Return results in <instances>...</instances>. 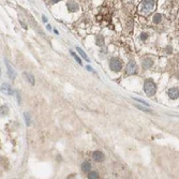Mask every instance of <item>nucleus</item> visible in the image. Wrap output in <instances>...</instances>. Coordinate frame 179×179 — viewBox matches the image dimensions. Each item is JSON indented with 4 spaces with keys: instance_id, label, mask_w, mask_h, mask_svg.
<instances>
[{
    "instance_id": "obj_22",
    "label": "nucleus",
    "mask_w": 179,
    "mask_h": 179,
    "mask_svg": "<svg viewBox=\"0 0 179 179\" xmlns=\"http://www.w3.org/2000/svg\"><path fill=\"white\" fill-rule=\"evenodd\" d=\"M53 1V3H56V2H58V1H60V0H52Z\"/></svg>"
},
{
    "instance_id": "obj_15",
    "label": "nucleus",
    "mask_w": 179,
    "mask_h": 179,
    "mask_svg": "<svg viewBox=\"0 0 179 179\" xmlns=\"http://www.w3.org/2000/svg\"><path fill=\"white\" fill-rule=\"evenodd\" d=\"M161 19H162V15L161 14H156L154 16V24H159L161 22Z\"/></svg>"
},
{
    "instance_id": "obj_19",
    "label": "nucleus",
    "mask_w": 179,
    "mask_h": 179,
    "mask_svg": "<svg viewBox=\"0 0 179 179\" xmlns=\"http://www.w3.org/2000/svg\"><path fill=\"white\" fill-rule=\"evenodd\" d=\"M97 44L98 45H101V46H103L104 42H103V39H102V37H98V41H97Z\"/></svg>"
},
{
    "instance_id": "obj_12",
    "label": "nucleus",
    "mask_w": 179,
    "mask_h": 179,
    "mask_svg": "<svg viewBox=\"0 0 179 179\" xmlns=\"http://www.w3.org/2000/svg\"><path fill=\"white\" fill-rule=\"evenodd\" d=\"M82 170H83V172H85V173H88V172H90V170H91L90 162H88V161L84 162V163L82 164Z\"/></svg>"
},
{
    "instance_id": "obj_4",
    "label": "nucleus",
    "mask_w": 179,
    "mask_h": 179,
    "mask_svg": "<svg viewBox=\"0 0 179 179\" xmlns=\"http://www.w3.org/2000/svg\"><path fill=\"white\" fill-rule=\"evenodd\" d=\"M126 73L128 75H133L136 73V63L135 61H130L126 68Z\"/></svg>"
},
{
    "instance_id": "obj_18",
    "label": "nucleus",
    "mask_w": 179,
    "mask_h": 179,
    "mask_svg": "<svg viewBox=\"0 0 179 179\" xmlns=\"http://www.w3.org/2000/svg\"><path fill=\"white\" fill-rule=\"evenodd\" d=\"M71 54H72V56L74 57V59H75L76 61H77V62L79 63V64H82V61H81V59L79 58V56H77V55H75V54L73 53V52H71Z\"/></svg>"
},
{
    "instance_id": "obj_13",
    "label": "nucleus",
    "mask_w": 179,
    "mask_h": 179,
    "mask_svg": "<svg viewBox=\"0 0 179 179\" xmlns=\"http://www.w3.org/2000/svg\"><path fill=\"white\" fill-rule=\"evenodd\" d=\"M76 50H77V52H79V55H81V56H82L83 58H84V59L86 60V61H89V58H88V57H87L86 53H85V52H84V50H82V48H79V47H76Z\"/></svg>"
},
{
    "instance_id": "obj_21",
    "label": "nucleus",
    "mask_w": 179,
    "mask_h": 179,
    "mask_svg": "<svg viewBox=\"0 0 179 179\" xmlns=\"http://www.w3.org/2000/svg\"><path fill=\"white\" fill-rule=\"evenodd\" d=\"M1 108H2V110H1V114H6V113H8V107H6V106H2Z\"/></svg>"
},
{
    "instance_id": "obj_6",
    "label": "nucleus",
    "mask_w": 179,
    "mask_h": 179,
    "mask_svg": "<svg viewBox=\"0 0 179 179\" xmlns=\"http://www.w3.org/2000/svg\"><path fill=\"white\" fill-rule=\"evenodd\" d=\"M0 91H2L3 93H6V94H14V92H15V91L12 90L11 86H10L9 84H6V83H4V84L1 85V87H0Z\"/></svg>"
},
{
    "instance_id": "obj_25",
    "label": "nucleus",
    "mask_w": 179,
    "mask_h": 179,
    "mask_svg": "<svg viewBox=\"0 0 179 179\" xmlns=\"http://www.w3.org/2000/svg\"><path fill=\"white\" fill-rule=\"evenodd\" d=\"M0 76H1V69H0Z\"/></svg>"
},
{
    "instance_id": "obj_3",
    "label": "nucleus",
    "mask_w": 179,
    "mask_h": 179,
    "mask_svg": "<svg viewBox=\"0 0 179 179\" xmlns=\"http://www.w3.org/2000/svg\"><path fill=\"white\" fill-rule=\"evenodd\" d=\"M110 68L114 72H119L120 70H121V68H122L121 60L118 59V58H112L110 62Z\"/></svg>"
},
{
    "instance_id": "obj_7",
    "label": "nucleus",
    "mask_w": 179,
    "mask_h": 179,
    "mask_svg": "<svg viewBox=\"0 0 179 179\" xmlns=\"http://www.w3.org/2000/svg\"><path fill=\"white\" fill-rule=\"evenodd\" d=\"M167 94H168V97L171 98V99H173V100H177L179 97V90L178 88H171L168 89V91H167Z\"/></svg>"
},
{
    "instance_id": "obj_11",
    "label": "nucleus",
    "mask_w": 179,
    "mask_h": 179,
    "mask_svg": "<svg viewBox=\"0 0 179 179\" xmlns=\"http://www.w3.org/2000/svg\"><path fill=\"white\" fill-rule=\"evenodd\" d=\"M24 76H25V79L28 81L29 84L35 85V77H33V75H32V74H30V73H28V72H25V73H24Z\"/></svg>"
},
{
    "instance_id": "obj_2",
    "label": "nucleus",
    "mask_w": 179,
    "mask_h": 179,
    "mask_svg": "<svg viewBox=\"0 0 179 179\" xmlns=\"http://www.w3.org/2000/svg\"><path fill=\"white\" fill-rule=\"evenodd\" d=\"M144 90L147 96H154L157 91V86L152 79H146L144 83Z\"/></svg>"
},
{
    "instance_id": "obj_10",
    "label": "nucleus",
    "mask_w": 179,
    "mask_h": 179,
    "mask_svg": "<svg viewBox=\"0 0 179 179\" xmlns=\"http://www.w3.org/2000/svg\"><path fill=\"white\" fill-rule=\"evenodd\" d=\"M152 60L150 59V58H145L143 61H142V64H143V68H144L145 70L149 69V68H151V66H152Z\"/></svg>"
},
{
    "instance_id": "obj_5",
    "label": "nucleus",
    "mask_w": 179,
    "mask_h": 179,
    "mask_svg": "<svg viewBox=\"0 0 179 179\" xmlns=\"http://www.w3.org/2000/svg\"><path fill=\"white\" fill-rule=\"evenodd\" d=\"M4 62H6V70H8V74H9V77L11 79H15V72H14V70H13L12 66H11V63H10L6 59H4Z\"/></svg>"
},
{
    "instance_id": "obj_17",
    "label": "nucleus",
    "mask_w": 179,
    "mask_h": 179,
    "mask_svg": "<svg viewBox=\"0 0 179 179\" xmlns=\"http://www.w3.org/2000/svg\"><path fill=\"white\" fill-rule=\"evenodd\" d=\"M148 37H149V35H148L147 32H142V33H141V39H142V40H144V41H145V40H147Z\"/></svg>"
},
{
    "instance_id": "obj_1",
    "label": "nucleus",
    "mask_w": 179,
    "mask_h": 179,
    "mask_svg": "<svg viewBox=\"0 0 179 179\" xmlns=\"http://www.w3.org/2000/svg\"><path fill=\"white\" fill-rule=\"evenodd\" d=\"M154 8H156L154 0H143L139 6V13L143 15H148L154 11Z\"/></svg>"
},
{
    "instance_id": "obj_20",
    "label": "nucleus",
    "mask_w": 179,
    "mask_h": 179,
    "mask_svg": "<svg viewBox=\"0 0 179 179\" xmlns=\"http://www.w3.org/2000/svg\"><path fill=\"white\" fill-rule=\"evenodd\" d=\"M134 100L137 101V102H141V103L143 104V105H145V106H149V104H148L147 102H145V101L141 100V99H136V98H134Z\"/></svg>"
},
{
    "instance_id": "obj_9",
    "label": "nucleus",
    "mask_w": 179,
    "mask_h": 179,
    "mask_svg": "<svg viewBox=\"0 0 179 179\" xmlns=\"http://www.w3.org/2000/svg\"><path fill=\"white\" fill-rule=\"evenodd\" d=\"M67 8H68L70 12H76L79 10V4L74 2V1H68L67 2Z\"/></svg>"
},
{
    "instance_id": "obj_23",
    "label": "nucleus",
    "mask_w": 179,
    "mask_h": 179,
    "mask_svg": "<svg viewBox=\"0 0 179 179\" xmlns=\"http://www.w3.org/2000/svg\"><path fill=\"white\" fill-rule=\"evenodd\" d=\"M47 29H48V30H50V29H52V27H50V25H47Z\"/></svg>"
},
{
    "instance_id": "obj_14",
    "label": "nucleus",
    "mask_w": 179,
    "mask_h": 179,
    "mask_svg": "<svg viewBox=\"0 0 179 179\" xmlns=\"http://www.w3.org/2000/svg\"><path fill=\"white\" fill-rule=\"evenodd\" d=\"M24 116H25L26 125L29 127L30 125H31V116H30V114H29V113H25V114H24Z\"/></svg>"
},
{
    "instance_id": "obj_24",
    "label": "nucleus",
    "mask_w": 179,
    "mask_h": 179,
    "mask_svg": "<svg viewBox=\"0 0 179 179\" xmlns=\"http://www.w3.org/2000/svg\"><path fill=\"white\" fill-rule=\"evenodd\" d=\"M87 70H89V71H92V69H91L90 67H87Z\"/></svg>"
},
{
    "instance_id": "obj_16",
    "label": "nucleus",
    "mask_w": 179,
    "mask_h": 179,
    "mask_svg": "<svg viewBox=\"0 0 179 179\" xmlns=\"http://www.w3.org/2000/svg\"><path fill=\"white\" fill-rule=\"evenodd\" d=\"M88 178L90 179H98L99 178V174L97 173V172H90L88 175Z\"/></svg>"
},
{
    "instance_id": "obj_8",
    "label": "nucleus",
    "mask_w": 179,
    "mask_h": 179,
    "mask_svg": "<svg viewBox=\"0 0 179 179\" xmlns=\"http://www.w3.org/2000/svg\"><path fill=\"white\" fill-rule=\"evenodd\" d=\"M92 158H93V160L96 161V162H102V161L104 160V154L102 151L97 150L92 154Z\"/></svg>"
}]
</instances>
